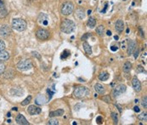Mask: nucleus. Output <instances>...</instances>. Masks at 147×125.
Returning a JSON list of instances; mask_svg holds the SVG:
<instances>
[{
    "label": "nucleus",
    "instance_id": "42",
    "mask_svg": "<svg viewBox=\"0 0 147 125\" xmlns=\"http://www.w3.org/2000/svg\"><path fill=\"white\" fill-rule=\"evenodd\" d=\"M139 56V50L137 49L136 51H135V53H134V58L135 59H137V57Z\"/></svg>",
    "mask_w": 147,
    "mask_h": 125
},
{
    "label": "nucleus",
    "instance_id": "40",
    "mask_svg": "<svg viewBox=\"0 0 147 125\" xmlns=\"http://www.w3.org/2000/svg\"><path fill=\"white\" fill-rule=\"evenodd\" d=\"M117 49H118V48H117V46H115V45H113V46H111V49L112 51H117Z\"/></svg>",
    "mask_w": 147,
    "mask_h": 125
},
{
    "label": "nucleus",
    "instance_id": "49",
    "mask_svg": "<svg viewBox=\"0 0 147 125\" xmlns=\"http://www.w3.org/2000/svg\"><path fill=\"white\" fill-rule=\"evenodd\" d=\"M7 116H8V117H10V116H11V115H10V113H9H9H8V114H7Z\"/></svg>",
    "mask_w": 147,
    "mask_h": 125
},
{
    "label": "nucleus",
    "instance_id": "4",
    "mask_svg": "<svg viewBox=\"0 0 147 125\" xmlns=\"http://www.w3.org/2000/svg\"><path fill=\"white\" fill-rule=\"evenodd\" d=\"M74 5L71 2H66L61 6V14L64 15H69L73 12Z\"/></svg>",
    "mask_w": 147,
    "mask_h": 125
},
{
    "label": "nucleus",
    "instance_id": "33",
    "mask_svg": "<svg viewBox=\"0 0 147 125\" xmlns=\"http://www.w3.org/2000/svg\"><path fill=\"white\" fill-rule=\"evenodd\" d=\"M4 70H5V66H4L3 63H1V62H0V75L3 73Z\"/></svg>",
    "mask_w": 147,
    "mask_h": 125
},
{
    "label": "nucleus",
    "instance_id": "44",
    "mask_svg": "<svg viewBox=\"0 0 147 125\" xmlns=\"http://www.w3.org/2000/svg\"><path fill=\"white\" fill-rule=\"evenodd\" d=\"M140 34H141V37H144V34H143V32H142V29H141V27H140Z\"/></svg>",
    "mask_w": 147,
    "mask_h": 125
},
{
    "label": "nucleus",
    "instance_id": "43",
    "mask_svg": "<svg viewBox=\"0 0 147 125\" xmlns=\"http://www.w3.org/2000/svg\"><path fill=\"white\" fill-rule=\"evenodd\" d=\"M107 6H108V4L106 3V4H105V9H103V10L101 11L102 13H105V12L106 11V9H107Z\"/></svg>",
    "mask_w": 147,
    "mask_h": 125
},
{
    "label": "nucleus",
    "instance_id": "25",
    "mask_svg": "<svg viewBox=\"0 0 147 125\" xmlns=\"http://www.w3.org/2000/svg\"><path fill=\"white\" fill-rule=\"evenodd\" d=\"M109 77H110L109 73H107V72H102V73L99 74V80H101V81H106V80L109 78Z\"/></svg>",
    "mask_w": 147,
    "mask_h": 125
},
{
    "label": "nucleus",
    "instance_id": "23",
    "mask_svg": "<svg viewBox=\"0 0 147 125\" xmlns=\"http://www.w3.org/2000/svg\"><path fill=\"white\" fill-rule=\"evenodd\" d=\"M45 101H46V100L44 95H38V98L36 99V103L38 105H44L45 103Z\"/></svg>",
    "mask_w": 147,
    "mask_h": 125
},
{
    "label": "nucleus",
    "instance_id": "38",
    "mask_svg": "<svg viewBox=\"0 0 147 125\" xmlns=\"http://www.w3.org/2000/svg\"><path fill=\"white\" fill-rule=\"evenodd\" d=\"M102 100H105V102H111V98H110V96H104L103 98H102Z\"/></svg>",
    "mask_w": 147,
    "mask_h": 125
},
{
    "label": "nucleus",
    "instance_id": "50",
    "mask_svg": "<svg viewBox=\"0 0 147 125\" xmlns=\"http://www.w3.org/2000/svg\"><path fill=\"white\" fill-rule=\"evenodd\" d=\"M123 1H127V0H123Z\"/></svg>",
    "mask_w": 147,
    "mask_h": 125
},
{
    "label": "nucleus",
    "instance_id": "28",
    "mask_svg": "<svg viewBox=\"0 0 147 125\" xmlns=\"http://www.w3.org/2000/svg\"><path fill=\"white\" fill-rule=\"evenodd\" d=\"M138 118H139L140 120H141V121H145V122H146V120H147L146 113H142V114L139 115Z\"/></svg>",
    "mask_w": 147,
    "mask_h": 125
},
{
    "label": "nucleus",
    "instance_id": "7",
    "mask_svg": "<svg viewBox=\"0 0 147 125\" xmlns=\"http://www.w3.org/2000/svg\"><path fill=\"white\" fill-rule=\"evenodd\" d=\"M36 36L40 40H47L49 38V33L45 29H39L37 31Z\"/></svg>",
    "mask_w": 147,
    "mask_h": 125
},
{
    "label": "nucleus",
    "instance_id": "16",
    "mask_svg": "<svg viewBox=\"0 0 147 125\" xmlns=\"http://www.w3.org/2000/svg\"><path fill=\"white\" fill-rule=\"evenodd\" d=\"M9 59V52L3 50H0V62L1 61H5Z\"/></svg>",
    "mask_w": 147,
    "mask_h": 125
},
{
    "label": "nucleus",
    "instance_id": "45",
    "mask_svg": "<svg viewBox=\"0 0 147 125\" xmlns=\"http://www.w3.org/2000/svg\"><path fill=\"white\" fill-rule=\"evenodd\" d=\"M107 35H108V36H111V31H108V32H107Z\"/></svg>",
    "mask_w": 147,
    "mask_h": 125
},
{
    "label": "nucleus",
    "instance_id": "30",
    "mask_svg": "<svg viewBox=\"0 0 147 125\" xmlns=\"http://www.w3.org/2000/svg\"><path fill=\"white\" fill-rule=\"evenodd\" d=\"M48 124H49V125H58V124H59V122H58V120H56V119H50L49 122H48Z\"/></svg>",
    "mask_w": 147,
    "mask_h": 125
},
{
    "label": "nucleus",
    "instance_id": "21",
    "mask_svg": "<svg viewBox=\"0 0 147 125\" xmlns=\"http://www.w3.org/2000/svg\"><path fill=\"white\" fill-rule=\"evenodd\" d=\"M95 91L99 93V94H104L105 93V88L101 85V84H99V83H96L95 84Z\"/></svg>",
    "mask_w": 147,
    "mask_h": 125
},
{
    "label": "nucleus",
    "instance_id": "48",
    "mask_svg": "<svg viewBox=\"0 0 147 125\" xmlns=\"http://www.w3.org/2000/svg\"><path fill=\"white\" fill-rule=\"evenodd\" d=\"M88 14L90 15V14H91V10H89V11H88Z\"/></svg>",
    "mask_w": 147,
    "mask_h": 125
},
{
    "label": "nucleus",
    "instance_id": "2",
    "mask_svg": "<svg viewBox=\"0 0 147 125\" xmlns=\"http://www.w3.org/2000/svg\"><path fill=\"white\" fill-rule=\"evenodd\" d=\"M12 27L16 31L22 32V31H24V30L26 29L27 24H26V21H24L23 19L16 18V19H14L13 20V21H12Z\"/></svg>",
    "mask_w": 147,
    "mask_h": 125
},
{
    "label": "nucleus",
    "instance_id": "47",
    "mask_svg": "<svg viewBox=\"0 0 147 125\" xmlns=\"http://www.w3.org/2000/svg\"><path fill=\"white\" fill-rule=\"evenodd\" d=\"M13 110H14V111H17V107H14Z\"/></svg>",
    "mask_w": 147,
    "mask_h": 125
},
{
    "label": "nucleus",
    "instance_id": "34",
    "mask_svg": "<svg viewBox=\"0 0 147 125\" xmlns=\"http://www.w3.org/2000/svg\"><path fill=\"white\" fill-rule=\"evenodd\" d=\"M5 48H6V46H5L4 42L3 40H0V50H3Z\"/></svg>",
    "mask_w": 147,
    "mask_h": 125
},
{
    "label": "nucleus",
    "instance_id": "11",
    "mask_svg": "<svg viewBox=\"0 0 147 125\" xmlns=\"http://www.w3.org/2000/svg\"><path fill=\"white\" fill-rule=\"evenodd\" d=\"M38 20V22H39L40 24H43V25H44V26H47L48 23H49V16H48L47 15L44 14V13H42V14L39 15Z\"/></svg>",
    "mask_w": 147,
    "mask_h": 125
},
{
    "label": "nucleus",
    "instance_id": "36",
    "mask_svg": "<svg viewBox=\"0 0 147 125\" xmlns=\"http://www.w3.org/2000/svg\"><path fill=\"white\" fill-rule=\"evenodd\" d=\"M32 55H33L34 57H37L38 59H41V55H40L38 52H32Z\"/></svg>",
    "mask_w": 147,
    "mask_h": 125
},
{
    "label": "nucleus",
    "instance_id": "3",
    "mask_svg": "<svg viewBox=\"0 0 147 125\" xmlns=\"http://www.w3.org/2000/svg\"><path fill=\"white\" fill-rule=\"evenodd\" d=\"M89 94V88L84 86H78V87L75 88V89L73 91V95L76 98H79V99L87 96Z\"/></svg>",
    "mask_w": 147,
    "mask_h": 125
},
{
    "label": "nucleus",
    "instance_id": "12",
    "mask_svg": "<svg viewBox=\"0 0 147 125\" xmlns=\"http://www.w3.org/2000/svg\"><path fill=\"white\" fill-rule=\"evenodd\" d=\"M132 84H133V87H134V88L135 91L140 92L141 90V83L140 82V80L137 78V77H134L133 78Z\"/></svg>",
    "mask_w": 147,
    "mask_h": 125
},
{
    "label": "nucleus",
    "instance_id": "9",
    "mask_svg": "<svg viewBox=\"0 0 147 125\" xmlns=\"http://www.w3.org/2000/svg\"><path fill=\"white\" fill-rule=\"evenodd\" d=\"M11 33V29L9 26L3 25L0 28V35L3 37H8Z\"/></svg>",
    "mask_w": 147,
    "mask_h": 125
},
{
    "label": "nucleus",
    "instance_id": "18",
    "mask_svg": "<svg viewBox=\"0 0 147 125\" xmlns=\"http://www.w3.org/2000/svg\"><path fill=\"white\" fill-rule=\"evenodd\" d=\"M83 49H84V51L86 52L87 55H92V49H91V46H90L87 42H84V43H83Z\"/></svg>",
    "mask_w": 147,
    "mask_h": 125
},
{
    "label": "nucleus",
    "instance_id": "29",
    "mask_svg": "<svg viewBox=\"0 0 147 125\" xmlns=\"http://www.w3.org/2000/svg\"><path fill=\"white\" fill-rule=\"evenodd\" d=\"M111 118H112V119H113V121H114V124H117L118 123V118H117V114L115 113V112H112L111 113Z\"/></svg>",
    "mask_w": 147,
    "mask_h": 125
},
{
    "label": "nucleus",
    "instance_id": "19",
    "mask_svg": "<svg viewBox=\"0 0 147 125\" xmlns=\"http://www.w3.org/2000/svg\"><path fill=\"white\" fill-rule=\"evenodd\" d=\"M76 15L77 18H79L80 20L83 19L85 17V13H84V10L83 9H78L77 11H76Z\"/></svg>",
    "mask_w": 147,
    "mask_h": 125
},
{
    "label": "nucleus",
    "instance_id": "20",
    "mask_svg": "<svg viewBox=\"0 0 147 125\" xmlns=\"http://www.w3.org/2000/svg\"><path fill=\"white\" fill-rule=\"evenodd\" d=\"M87 25H88L89 27L94 28V27H95V25H96V20H95L94 17H90V18L89 19L88 22H87Z\"/></svg>",
    "mask_w": 147,
    "mask_h": 125
},
{
    "label": "nucleus",
    "instance_id": "6",
    "mask_svg": "<svg viewBox=\"0 0 147 125\" xmlns=\"http://www.w3.org/2000/svg\"><path fill=\"white\" fill-rule=\"evenodd\" d=\"M126 89H127V88H126L125 85H123V84H119V85H117V86L113 89V91H112V96H113L114 98H117V97H118L121 94L124 93V92L126 91Z\"/></svg>",
    "mask_w": 147,
    "mask_h": 125
},
{
    "label": "nucleus",
    "instance_id": "41",
    "mask_svg": "<svg viewBox=\"0 0 147 125\" xmlns=\"http://www.w3.org/2000/svg\"><path fill=\"white\" fill-rule=\"evenodd\" d=\"M134 112H140V109L138 106H134Z\"/></svg>",
    "mask_w": 147,
    "mask_h": 125
},
{
    "label": "nucleus",
    "instance_id": "46",
    "mask_svg": "<svg viewBox=\"0 0 147 125\" xmlns=\"http://www.w3.org/2000/svg\"><path fill=\"white\" fill-rule=\"evenodd\" d=\"M114 39H115L116 40H117V39H118V36H115V37H114Z\"/></svg>",
    "mask_w": 147,
    "mask_h": 125
},
{
    "label": "nucleus",
    "instance_id": "13",
    "mask_svg": "<svg viewBox=\"0 0 147 125\" xmlns=\"http://www.w3.org/2000/svg\"><path fill=\"white\" fill-rule=\"evenodd\" d=\"M15 121L18 124H21V125H27L29 124V123L27 122V120L25 118V117L21 114H19L16 118H15Z\"/></svg>",
    "mask_w": 147,
    "mask_h": 125
},
{
    "label": "nucleus",
    "instance_id": "1",
    "mask_svg": "<svg viewBox=\"0 0 147 125\" xmlns=\"http://www.w3.org/2000/svg\"><path fill=\"white\" fill-rule=\"evenodd\" d=\"M75 23L69 19H65L60 25V29L64 33H71L75 30Z\"/></svg>",
    "mask_w": 147,
    "mask_h": 125
},
{
    "label": "nucleus",
    "instance_id": "31",
    "mask_svg": "<svg viewBox=\"0 0 147 125\" xmlns=\"http://www.w3.org/2000/svg\"><path fill=\"white\" fill-rule=\"evenodd\" d=\"M136 72H137V73H141V72H146V70L141 66H138V67L136 69Z\"/></svg>",
    "mask_w": 147,
    "mask_h": 125
},
{
    "label": "nucleus",
    "instance_id": "10",
    "mask_svg": "<svg viewBox=\"0 0 147 125\" xmlns=\"http://www.w3.org/2000/svg\"><path fill=\"white\" fill-rule=\"evenodd\" d=\"M8 15V11L6 9V6L3 0H0V19H3L6 17Z\"/></svg>",
    "mask_w": 147,
    "mask_h": 125
},
{
    "label": "nucleus",
    "instance_id": "39",
    "mask_svg": "<svg viewBox=\"0 0 147 125\" xmlns=\"http://www.w3.org/2000/svg\"><path fill=\"white\" fill-rule=\"evenodd\" d=\"M89 37H90V34H89V33H86L84 36L82 37V40H86Z\"/></svg>",
    "mask_w": 147,
    "mask_h": 125
},
{
    "label": "nucleus",
    "instance_id": "37",
    "mask_svg": "<svg viewBox=\"0 0 147 125\" xmlns=\"http://www.w3.org/2000/svg\"><path fill=\"white\" fill-rule=\"evenodd\" d=\"M47 93L49 94V99H50V98L52 97V95L54 94V90H53V91H51V89H50V88H48V89H47Z\"/></svg>",
    "mask_w": 147,
    "mask_h": 125
},
{
    "label": "nucleus",
    "instance_id": "26",
    "mask_svg": "<svg viewBox=\"0 0 147 125\" xmlns=\"http://www.w3.org/2000/svg\"><path fill=\"white\" fill-rule=\"evenodd\" d=\"M70 55H71L70 51H69V50H67V49H65V50L63 51V53H62V55H61L60 58H61V59H66V58H67V57H69Z\"/></svg>",
    "mask_w": 147,
    "mask_h": 125
},
{
    "label": "nucleus",
    "instance_id": "27",
    "mask_svg": "<svg viewBox=\"0 0 147 125\" xmlns=\"http://www.w3.org/2000/svg\"><path fill=\"white\" fill-rule=\"evenodd\" d=\"M31 100H32V96L29 95L28 97H26V98L21 102V106H26V105H28V104L31 102Z\"/></svg>",
    "mask_w": 147,
    "mask_h": 125
},
{
    "label": "nucleus",
    "instance_id": "24",
    "mask_svg": "<svg viewBox=\"0 0 147 125\" xmlns=\"http://www.w3.org/2000/svg\"><path fill=\"white\" fill-rule=\"evenodd\" d=\"M96 33H97L99 36L102 37L104 35V33H105V27L102 26V25L99 26L98 27L96 28Z\"/></svg>",
    "mask_w": 147,
    "mask_h": 125
},
{
    "label": "nucleus",
    "instance_id": "5",
    "mask_svg": "<svg viewBox=\"0 0 147 125\" xmlns=\"http://www.w3.org/2000/svg\"><path fill=\"white\" fill-rule=\"evenodd\" d=\"M32 66L33 65L30 60H23V61H21L17 64V68L20 71H27V70L32 69Z\"/></svg>",
    "mask_w": 147,
    "mask_h": 125
},
{
    "label": "nucleus",
    "instance_id": "17",
    "mask_svg": "<svg viewBox=\"0 0 147 125\" xmlns=\"http://www.w3.org/2000/svg\"><path fill=\"white\" fill-rule=\"evenodd\" d=\"M64 114V110L63 109H59L56 110L54 112H51L49 113V117L50 118H54V117H59V116H62Z\"/></svg>",
    "mask_w": 147,
    "mask_h": 125
},
{
    "label": "nucleus",
    "instance_id": "32",
    "mask_svg": "<svg viewBox=\"0 0 147 125\" xmlns=\"http://www.w3.org/2000/svg\"><path fill=\"white\" fill-rule=\"evenodd\" d=\"M142 106H144V108H146L147 107V96H144L143 99H142Z\"/></svg>",
    "mask_w": 147,
    "mask_h": 125
},
{
    "label": "nucleus",
    "instance_id": "8",
    "mask_svg": "<svg viewBox=\"0 0 147 125\" xmlns=\"http://www.w3.org/2000/svg\"><path fill=\"white\" fill-rule=\"evenodd\" d=\"M27 112L30 115L33 116V115H38L42 112V109L38 106H30L27 109Z\"/></svg>",
    "mask_w": 147,
    "mask_h": 125
},
{
    "label": "nucleus",
    "instance_id": "35",
    "mask_svg": "<svg viewBox=\"0 0 147 125\" xmlns=\"http://www.w3.org/2000/svg\"><path fill=\"white\" fill-rule=\"evenodd\" d=\"M96 122H97V124H101L103 123V118L101 116H99L98 118H96Z\"/></svg>",
    "mask_w": 147,
    "mask_h": 125
},
{
    "label": "nucleus",
    "instance_id": "15",
    "mask_svg": "<svg viewBox=\"0 0 147 125\" xmlns=\"http://www.w3.org/2000/svg\"><path fill=\"white\" fill-rule=\"evenodd\" d=\"M115 28L116 30L118 32V33H122L123 31V28H124V23L122 20H118L117 22H116V25H115Z\"/></svg>",
    "mask_w": 147,
    "mask_h": 125
},
{
    "label": "nucleus",
    "instance_id": "22",
    "mask_svg": "<svg viewBox=\"0 0 147 125\" xmlns=\"http://www.w3.org/2000/svg\"><path fill=\"white\" fill-rule=\"evenodd\" d=\"M132 69V64L129 61L125 62V64L123 65V72H129Z\"/></svg>",
    "mask_w": 147,
    "mask_h": 125
},
{
    "label": "nucleus",
    "instance_id": "14",
    "mask_svg": "<svg viewBox=\"0 0 147 125\" xmlns=\"http://www.w3.org/2000/svg\"><path fill=\"white\" fill-rule=\"evenodd\" d=\"M136 49V43L134 41H130L128 42V55H132L134 53V51Z\"/></svg>",
    "mask_w": 147,
    "mask_h": 125
}]
</instances>
